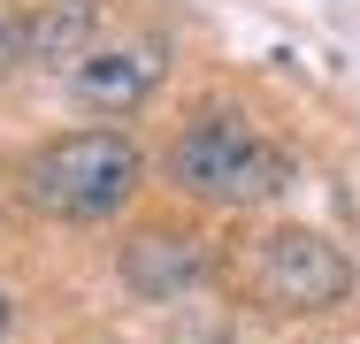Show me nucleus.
Listing matches in <instances>:
<instances>
[{
  "label": "nucleus",
  "mask_w": 360,
  "mask_h": 344,
  "mask_svg": "<svg viewBox=\"0 0 360 344\" xmlns=\"http://www.w3.org/2000/svg\"><path fill=\"white\" fill-rule=\"evenodd\" d=\"M161 168H169L176 192H192L207 206H269L276 192H291V153L230 107H207L200 123H184L169 138Z\"/></svg>",
  "instance_id": "obj_1"
},
{
  "label": "nucleus",
  "mask_w": 360,
  "mask_h": 344,
  "mask_svg": "<svg viewBox=\"0 0 360 344\" xmlns=\"http://www.w3.org/2000/svg\"><path fill=\"white\" fill-rule=\"evenodd\" d=\"M139 168L146 161H139V145L123 131H70V138H46L23 161L15 192H23V206H39L46 222H108L139 192Z\"/></svg>",
  "instance_id": "obj_2"
},
{
  "label": "nucleus",
  "mask_w": 360,
  "mask_h": 344,
  "mask_svg": "<svg viewBox=\"0 0 360 344\" xmlns=\"http://www.w3.org/2000/svg\"><path fill=\"white\" fill-rule=\"evenodd\" d=\"M238 283L253 291V306H269V314H322V306H338L345 291H353V260L322 237V230H261L253 245H245V260H238Z\"/></svg>",
  "instance_id": "obj_3"
},
{
  "label": "nucleus",
  "mask_w": 360,
  "mask_h": 344,
  "mask_svg": "<svg viewBox=\"0 0 360 344\" xmlns=\"http://www.w3.org/2000/svg\"><path fill=\"white\" fill-rule=\"evenodd\" d=\"M161 77H169V46H161V39H92L70 62V92L84 107L123 115V107H139Z\"/></svg>",
  "instance_id": "obj_4"
},
{
  "label": "nucleus",
  "mask_w": 360,
  "mask_h": 344,
  "mask_svg": "<svg viewBox=\"0 0 360 344\" xmlns=\"http://www.w3.org/2000/svg\"><path fill=\"white\" fill-rule=\"evenodd\" d=\"M207 275H215V260H207V237L200 230H139L123 245V283L139 298H184Z\"/></svg>",
  "instance_id": "obj_5"
},
{
  "label": "nucleus",
  "mask_w": 360,
  "mask_h": 344,
  "mask_svg": "<svg viewBox=\"0 0 360 344\" xmlns=\"http://www.w3.org/2000/svg\"><path fill=\"white\" fill-rule=\"evenodd\" d=\"M100 31V8L92 0H46V8H23V46L39 69H70Z\"/></svg>",
  "instance_id": "obj_6"
},
{
  "label": "nucleus",
  "mask_w": 360,
  "mask_h": 344,
  "mask_svg": "<svg viewBox=\"0 0 360 344\" xmlns=\"http://www.w3.org/2000/svg\"><path fill=\"white\" fill-rule=\"evenodd\" d=\"M23 62H31V46H23V8L0 0V77H15Z\"/></svg>",
  "instance_id": "obj_7"
},
{
  "label": "nucleus",
  "mask_w": 360,
  "mask_h": 344,
  "mask_svg": "<svg viewBox=\"0 0 360 344\" xmlns=\"http://www.w3.org/2000/svg\"><path fill=\"white\" fill-rule=\"evenodd\" d=\"M8 322H15V306H8V291H0V337H8Z\"/></svg>",
  "instance_id": "obj_8"
}]
</instances>
